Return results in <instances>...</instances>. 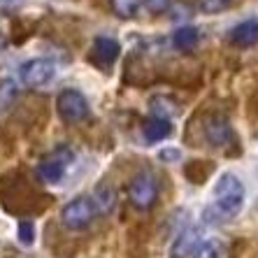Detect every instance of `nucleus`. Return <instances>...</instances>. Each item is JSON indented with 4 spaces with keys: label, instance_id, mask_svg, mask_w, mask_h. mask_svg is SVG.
Returning <instances> with one entry per match:
<instances>
[{
    "label": "nucleus",
    "instance_id": "11",
    "mask_svg": "<svg viewBox=\"0 0 258 258\" xmlns=\"http://www.w3.org/2000/svg\"><path fill=\"white\" fill-rule=\"evenodd\" d=\"M91 200H93V207H96L98 214H109L116 205V193L109 184H100V186L93 191Z\"/></svg>",
    "mask_w": 258,
    "mask_h": 258
},
{
    "label": "nucleus",
    "instance_id": "20",
    "mask_svg": "<svg viewBox=\"0 0 258 258\" xmlns=\"http://www.w3.org/2000/svg\"><path fill=\"white\" fill-rule=\"evenodd\" d=\"M24 3H26V0H0V12L12 14V12H17Z\"/></svg>",
    "mask_w": 258,
    "mask_h": 258
},
{
    "label": "nucleus",
    "instance_id": "9",
    "mask_svg": "<svg viewBox=\"0 0 258 258\" xmlns=\"http://www.w3.org/2000/svg\"><path fill=\"white\" fill-rule=\"evenodd\" d=\"M228 37L235 47H253V44H258V19L240 21L237 26L230 28Z\"/></svg>",
    "mask_w": 258,
    "mask_h": 258
},
{
    "label": "nucleus",
    "instance_id": "2",
    "mask_svg": "<svg viewBox=\"0 0 258 258\" xmlns=\"http://www.w3.org/2000/svg\"><path fill=\"white\" fill-rule=\"evenodd\" d=\"M128 200L138 210H151L158 200V181L151 172H140L128 186Z\"/></svg>",
    "mask_w": 258,
    "mask_h": 258
},
{
    "label": "nucleus",
    "instance_id": "15",
    "mask_svg": "<svg viewBox=\"0 0 258 258\" xmlns=\"http://www.w3.org/2000/svg\"><path fill=\"white\" fill-rule=\"evenodd\" d=\"M109 3H112V10L121 19H133L138 14L140 5H142V0H109Z\"/></svg>",
    "mask_w": 258,
    "mask_h": 258
},
{
    "label": "nucleus",
    "instance_id": "3",
    "mask_svg": "<svg viewBox=\"0 0 258 258\" xmlns=\"http://www.w3.org/2000/svg\"><path fill=\"white\" fill-rule=\"evenodd\" d=\"M96 214L98 212H96V207H93V200L86 198V196H77V198L70 200V203L60 210V221L70 230H82L93 221Z\"/></svg>",
    "mask_w": 258,
    "mask_h": 258
},
{
    "label": "nucleus",
    "instance_id": "19",
    "mask_svg": "<svg viewBox=\"0 0 258 258\" xmlns=\"http://www.w3.org/2000/svg\"><path fill=\"white\" fill-rule=\"evenodd\" d=\"M144 7L149 10L151 14H163V12H168L170 5H172V0H142Z\"/></svg>",
    "mask_w": 258,
    "mask_h": 258
},
{
    "label": "nucleus",
    "instance_id": "21",
    "mask_svg": "<svg viewBox=\"0 0 258 258\" xmlns=\"http://www.w3.org/2000/svg\"><path fill=\"white\" fill-rule=\"evenodd\" d=\"M158 156H161V161H177V158H179V151H174V149H163Z\"/></svg>",
    "mask_w": 258,
    "mask_h": 258
},
{
    "label": "nucleus",
    "instance_id": "4",
    "mask_svg": "<svg viewBox=\"0 0 258 258\" xmlns=\"http://www.w3.org/2000/svg\"><path fill=\"white\" fill-rule=\"evenodd\" d=\"M56 77V66L49 58H30L19 68V79L30 89H40V86L51 84Z\"/></svg>",
    "mask_w": 258,
    "mask_h": 258
},
{
    "label": "nucleus",
    "instance_id": "13",
    "mask_svg": "<svg viewBox=\"0 0 258 258\" xmlns=\"http://www.w3.org/2000/svg\"><path fill=\"white\" fill-rule=\"evenodd\" d=\"M144 138L149 140V142H161V140L170 138V133H172V126H170L168 119H149L144 123Z\"/></svg>",
    "mask_w": 258,
    "mask_h": 258
},
{
    "label": "nucleus",
    "instance_id": "14",
    "mask_svg": "<svg viewBox=\"0 0 258 258\" xmlns=\"http://www.w3.org/2000/svg\"><path fill=\"white\" fill-rule=\"evenodd\" d=\"M193 258H223V246L216 240H203L193 251Z\"/></svg>",
    "mask_w": 258,
    "mask_h": 258
},
{
    "label": "nucleus",
    "instance_id": "12",
    "mask_svg": "<svg viewBox=\"0 0 258 258\" xmlns=\"http://www.w3.org/2000/svg\"><path fill=\"white\" fill-rule=\"evenodd\" d=\"M198 42H200V33L196 26H181V28L174 30L172 35V44L177 49H181V51H191V49H196Z\"/></svg>",
    "mask_w": 258,
    "mask_h": 258
},
{
    "label": "nucleus",
    "instance_id": "10",
    "mask_svg": "<svg viewBox=\"0 0 258 258\" xmlns=\"http://www.w3.org/2000/svg\"><path fill=\"white\" fill-rule=\"evenodd\" d=\"M200 244V230L198 228H186L181 230L177 237H174L172 246H170V258H184L188 253H193Z\"/></svg>",
    "mask_w": 258,
    "mask_h": 258
},
{
    "label": "nucleus",
    "instance_id": "17",
    "mask_svg": "<svg viewBox=\"0 0 258 258\" xmlns=\"http://www.w3.org/2000/svg\"><path fill=\"white\" fill-rule=\"evenodd\" d=\"M17 237H19V242H21L24 246H30L33 242H35V226H33L30 221H19Z\"/></svg>",
    "mask_w": 258,
    "mask_h": 258
},
{
    "label": "nucleus",
    "instance_id": "5",
    "mask_svg": "<svg viewBox=\"0 0 258 258\" xmlns=\"http://www.w3.org/2000/svg\"><path fill=\"white\" fill-rule=\"evenodd\" d=\"M72 161H75V154H72L68 147H58L56 151H51L49 156H44L42 161H40L37 172H40V177H42L44 181H49V184H58V181L66 177Z\"/></svg>",
    "mask_w": 258,
    "mask_h": 258
},
{
    "label": "nucleus",
    "instance_id": "7",
    "mask_svg": "<svg viewBox=\"0 0 258 258\" xmlns=\"http://www.w3.org/2000/svg\"><path fill=\"white\" fill-rule=\"evenodd\" d=\"M205 138L212 147H226L233 140V128H230L228 119L221 114H212L205 121Z\"/></svg>",
    "mask_w": 258,
    "mask_h": 258
},
{
    "label": "nucleus",
    "instance_id": "8",
    "mask_svg": "<svg viewBox=\"0 0 258 258\" xmlns=\"http://www.w3.org/2000/svg\"><path fill=\"white\" fill-rule=\"evenodd\" d=\"M121 54V47L114 37H96L93 40V60L100 68H112Z\"/></svg>",
    "mask_w": 258,
    "mask_h": 258
},
{
    "label": "nucleus",
    "instance_id": "6",
    "mask_svg": "<svg viewBox=\"0 0 258 258\" xmlns=\"http://www.w3.org/2000/svg\"><path fill=\"white\" fill-rule=\"evenodd\" d=\"M56 109L63 121L68 123H75V121H82L89 116V100L84 98V93L77 89H66L60 91L58 98H56Z\"/></svg>",
    "mask_w": 258,
    "mask_h": 258
},
{
    "label": "nucleus",
    "instance_id": "1",
    "mask_svg": "<svg viewBox=\"0 0 258 258\" xmlns=\"http://www.w3.org/2000/svg\"><path fill=\"white\" fill-rule=\"evenodd\" d=\"M214 198H216V207L223 214H237L244 205V184H242L233 172H223L214 184Z\"/></svg>",
    "mask_w": 258,
    "mask_h": 258
},
{
    "label": "nucleus",
    "instance_id": "16",
    "mask_svg": "<svg viewBox=\"0 0 258 258\" xmlns=\"http://www.w3.org/2000/svg\"><path fill=\"white\" fill-rule=\"evenodd\" d=\"M151 112H154L156 119H168L170 114H174V102L168 100V98L158 96V98L151 100Z\"/></svg>",
    "mask_w": 258,
    "mask_h": 258
},
{
    "label": "nucleus",
    "instance_id": "18",
    "mask_svg": "<svg viewBox=\"0 0 258 258\" xmlns=\"http://www.w3.org/2000/svg\"><path fill=\"white\" fill-rule=\"evenodd\" d=\"M233 0H198V7L205 14H219L223 10H228Z\"/></svg>",
    "mask_w": 258,
    "mask_h": 258
}]
</instances>
